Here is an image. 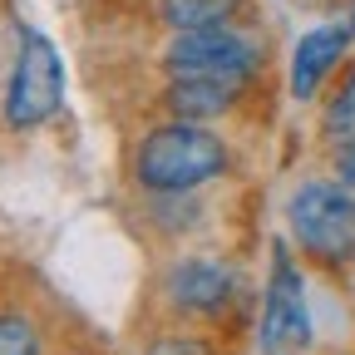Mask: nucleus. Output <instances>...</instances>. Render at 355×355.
<instances>
[{"label": "nucleus", "mask_w": 355, "mask_h": 355, "mask_svg": "<svg viewBox=\"0 0 355 355\" xmlns=\"http://www.w3.org/2000/svg\"><path fill=\"white\" fill-rule=\"evenodd\" d=\"M133 173L153 193H193V188L212 183L217 173H227V148L193 119H173L139 144Z\"/></svg>", "instance_id": "1"}, {"label": "nucleus", "mask_w": 355, "mask_h": 355, "mask_svg": "<svg viewBox=\"0 0 355 355\" xmlns=\"http://www.w3.org/2000/svg\"><path fill=\"white\" fill-rule=\"evenodd\" d=\"M291 232L296 242L321 261H350L355 257V202L336 183H301L291 193Z\"/></svg>", "instance_id": "2"}, {"label": "nucleus", "mask_w": 355, "mask_h": 355, "mask_svg": "<svg viewBox=\"0 0 355 355\" xmlns=\"http://www.w3.org/2000/svg\"><path fill=\"white\" fill-rule=\"evenodd\" d=\"M168 69H173V79H212V84L242 89L257 69V50H252V40L232 35L227 25L183 30L168 44Z\"/></svg>", "instance_id": "3"}, {"label": "nucleus", "mask_w": 355, "mask_h": 355, "mask_svg": "<svg viewBox=\"0 0 355 355\" xmlns=\"http://www.w3.org/2000/svg\"><path fill=\"white\" fill-rule=\"evenodd\" d=\"M311 345V311H306V282L296 272L291 252L272 247V277H266V306H261V355H301Z\"/></svg>", "instance_id": "4"}, {"label": "nucleus", "mask_w": 355, "mask_h": 355, "mask_svg": "<svg viewBox=\"0 0 355 355\" xmlns=\"http://www.w3.org/2000/svg\"><path fill=\"white\" fill-rule=\"evenodd\" d=\"M60 99H64V69H60L55 44L44 35H25L15 74H10V89H6V119H10V128L44 123L60 109Z\"/></svg>", "instance_id": "5"}, {"label": "nucleus", "mask_w": 355, "mask_h": 355, "mask_svg": "<svg viewBox=\"0 0 355 355\" xmlns=\"http://www.w3.org/2000/svg\"><path fill=\"white\" fill-rule=\"evenodd\" d=\"M350 20L345 25H321V30H306L296 40V55H291V94L296 99H311L321 89V79L331 74V64L345 55L350 44Z\"/></svg>", "instance_id": "6"}, {"label": "nucleus", "mask_w": 355, "mask_h": 355, "mask_svg": "<svg viewBox=\"0 0 355 355\" xmlns=\"http://www.w3.org/2000/svg\"><path fill=\"white\" fill-rule=\"evenodd\" d=\"M168 296L173 306L198 311V316H217L222 306L232 301V277L212 261H183L168 272Z\"/></svg>", "instance_id": "7"}, {"label": "nucleus", "mask_w": 355, "mask_h": 355, "mask_svg": "<svg viewBox=\"0 0 355 355\" xmlns=\"http://www.w3.org/2000/svg\"><path fill=\"white\" fill-rule=\"evenodd\" d=\"M232 94H237V89L212 84V79H173V84H168V109H173L178 119H193V123H198V119L227 114Z\"/></svg>", "instance_id": "8"}, {"label": "nucleus", "mask_w": 355, "mask_h": 355, "mask_svg": "<svg viewBox=\"0 0 355 355\" xmlns=\"http://www.w3.org/2000/svg\"><path fill=\"white\" fill-rule=\"evenodd\" d=\"M237 10V0H163V15L178 30H217L227 25Z\"/></svg>", "instance_id": "9"}, {"label": "nucleus", "mask_w": 355, "mask_h": 355, "mask_svg": "<svg viewBox=\"0 0 355 355\" xmlns=\"http://www.w3.org/2000/svg\"><path fill=\"white\" fill-rule=\"evenodd\" d=\"M326 133L336 144H350L355 139V64L345 69V79L336 84V94L326 104Z\"/></svg>", "instance_id": "10"}, {"label": "nucleus", "mask_w": 355, "mask_h": 355, "mask_svg": "<svg viewBox=\"0 0 355 355\" xmlns=\"http://www.w3.org/2000/svg\"><path fill=\"white\" fill-rule=\"evenodd\" d=\"M0 355H40V336L25 316H0Z\"/></svg>", "instance_id": "11"}, {"label": "nucleus", "mask_w": 355, "mask_h": 355, "mask_svg": "<svg viewBox=\"0 0 355 355\" xmlns=\"http://www.w3.org/2000/svg\"><path fill=\"white\" fill-rule=\"evenodd\" d=\"M148 355H212V345H202L193 336H178V340H158Z\"/></svg>", "instance_id": "12"}, {"label": "nucleus", "mask_w": 355, "mask_h": 355, "mask_svg": "<svg viewBox=\"0 0 355 355\" xmlns=\"http://www.w3.org/2000/svg\"><path fill=\"white\" fill-rule=\"evenodd\" d=\"M336 173H340V183H355V139L340 144V153H336Z\"/></svg>", "instance_id": "13"}, {"label": "nucleus", "mask_w": 355, "mask_h": 355, "mask_svg": "<svg viewBox=\"0 0 355 355\" xmlns=\"http://www.w3.org/2000/svg\"><path fill=\"white\" fill-rule=\"evenodd\" d=\"M350 30H355V6H350Z\"/></svg>", "instance_id": "14"}]
</instances>
